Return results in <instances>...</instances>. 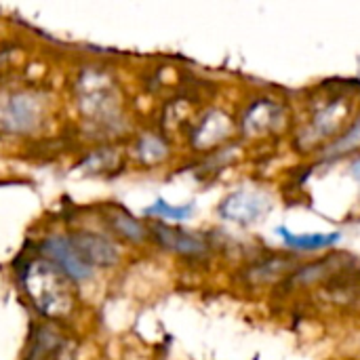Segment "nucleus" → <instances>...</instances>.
<instances>
[{
    "instance_id": "16",
    "label": "nucleus",
    "mask_w": 360,
    "mask_h": 360,
    "mask_svg": "<svg viewBox=\"0 0 360 360\" xmlns=\"http://www.w3.org/2000/svg\"><path fill=\"white\" fill-rule=\"evenodd\" d=\"M228 116H224V114H211V116H207L205 118V122L200 124V129H198V133H196V141H200V137H205L207 133H211L209 135V143H215V141H219L226 133H228V120H226Z\"/></svg>"
},
{
    "instance_id": "6",
    "label": "nucleus",
    "mask_w": 360,
    "mask_h": 360,
    "mask_svg": "<svg viewBox=\"0 0 360 360\" xmlns=\"http://www.w3.org/2000/svg\"><path fill=\"white\" fill-rule=\"evenodd\" d=\"M270 211V198L264 192L238 190L224 198L219 215L234 224H253Z\"/></svg>"
},
{
    "instance_id": "8",
    "label": "nucleus",
    "mask_w": 360,
    "mask_h": 360,
    "mask_svg": "<svg viewBox=\"0 0 360 360\" xmlns=\"http://www.w3.org/2000/svg\"><path fill=\"white\" fill-rule=\"evenodd\" d=\"M105 221L110 226V230L120 238V240H127L131 245H141L148 240L150 236V230L146 228L143 221H139L135 215H131L127 209L122 207H110L108 213H105Z\"/></svg>"
},
{
    "instance_id": "3",
    "label": "nucleus",
    "mask_w": 360,
    "mask_h": 360,
    "mask_svg": "<svg viewBox=\"0 0 360 360\" xmlns=\"http://www.w3.org/2000/svg\"><path fill=\"white\" fill-rule=\"evenodd\" d=\"M78 103L80 112L89 120H110L118 112V101L112 84L99 72H84L78 84Z\"/></svg>"
},
{
    "instance_id": "12",
    "label": "nucleus",
    "mask_w": 360,
    "mask_h": 360,
    "mask_svg": "<svg viewBox=\"0 0 360 360\" xmlns=\"http://www.w3.org/2000/svg\"><path fill=\"white\" fill-rule=\"evenodd\" d=\"M135 152H137V156H139L141 162H146V165H156V162H160V160L167 158L169 148H167V143H165L158 135L148 133V135L139 137Z\"/></svg>"
},
{
    "instance_id": "4",
    "label": "nucleus",
    "mask_w": 360,
    "mask_h": 360,
    "mask_svg": "<svg viewBox=\"0 0 360 360\" xmlns=\"http://www.w3.org/2000/svg\"><path fill=\"white\" fill-rule=\"evenodd\" d=\"M40 253L44 259L57 266L72 283H84L93 276V268L84 264V259L78 255L70 236H63V234L46 236L40 245Z\"/></svg>"
},
{
    "instance_id": "2",
    "label": "nucleus",
    "mask_w": 360,
    "mask_h": 360,
    "mask_svg": "<svg viewBox=\"0 0 360 360\" xmlns=\"http://www.w3.org/2000/svg\"><path fill=\"white\" fill-rule=\"evenodd\" d=\"M46 120V99L30 89H15L0 95V131L30 135Z\"/></svg>"
},
{
    "instance_id": "17",
    "label": "nucleus",
    "mask_w": 360,
    "mask_h": 360,
    "mask_svg": "<svg viewBox=\"0 0 360 360\" xmlns=\"http://www.w3.org/2000/svg\"><path fill=\"white\" fill-rule=\"evenodd\" d=\"M352 175H354V177L360 181V158L354 162V165H352Z\"/></svg>"
},
{
    "instance_id": "14",
    "label": "nucleus",
    "mask_w": 360,
    "mask_h": 360,
    "mask_svg": "<svg viewBox=\"0 0 360 360\" xmlns=\"http://www.w3.org/2000/svg\"><path fill=\"white\" fill-rule=\"evenodd\" d=\"M192 213V205H181V207H173L167 200L158 198L154 205H150L146 209V215H154L158 219H171V221H184L188 219Z\"/></svg>"
},
{
    "instance_id": "10",
    "label": "nucleus",
    "mask_w": 360,
    "mask_h": 360,
    "mask_svg": "<svg viewBox=\"0 0 360 360\" xmlns=\"http://www.w3.org/2000/svg\"><path fill=\"white\" fill-rule=\"evenodd\" d=\"M278 120V108L268 103V101H262V103H255L247 118H245V129L247 133L251 135H257V133H264L266 129H272Z\"/></svg>"
},
{
    "instance_id": "15",
    "label": "nucleus",
    "mask_w": 360,
    "mask_h": 360,
    "mask_svg": "<svg viewBox=\"0 0 360 360\" xmlns=\"http://www.w3.org/2000/svg\"><path fill=\"white\" fill-rule=\"evenodd\" d=\"M360 148V116L359 120L338 139V141H333L329 148H327V156H331V158H335V156H344V154H348V152H352V150H359Z\"/></svg>"
},
{
    "instance_id": "7",
    "label": "nucleus",
    "mask_w": 360,
    "mask_h": 360,
    "mask_svg": "<svg viewBox=\"0 0 360 360\" xmlns=\"http://www.w3.org/2000/svg\"><path fill=\"white\" fill-rule=\"evenodd\" d=\"M150 230H152L154 238L165 249H169V251H173L177 255L196 257V255L207 253V240L202 236L194 234V232L175 228V226H167V224H154Z\"/></svg>"
},
{
    "instance_id": "1",
    "label": "nucleus",
    "mask_w": 360,
    "mask_h": 360,
    "mask_svg": "<svg viewBox=\"0 0 360 360\" xmlns=\"http://www.w3.org/2000/svg\"><path fill=\"white\" fill-rule=\"evenodd\" d=\"M21 285L32 306L49 321L68 319L76 306L72 281L44 257H38L23 268Z\"/></svg>"
},
{
    "instance_id": "13",
    "label": "nucleus",
    "mask_w": 360,
    "mask_h": 360,
    "mask_svg": "<svg viewBox=\"0 0 360 360\" xmlns=\"http://www.w3.org/2000/svg\"><path fill=\"white\" fill-rule=\"evenodd\" d=\"M287 270H291V259L274 257V259H268V262L259 264L257 268H253L249 272V276H251L253 283H266V281H272V278L281 276Z\"/></svg>"
},
{
    "instance_id": "9",
    "label": "nucleus",
    "mask_w": 360,
    "mask_h": 360,
    "mask_svg": "<svg viewBox=\"0 0 360 360\" xmlns=\"http://www.w3.org/2000/svg\"><path fill=\"white\" fill-rule=\"evenodd\" d=\"M276 234L283 238L287 247L300 249V251H314V249H327L340 243L342 234L340 232H310V234H295L289 228L281 226Z\"/></svg>"
},
{
    "instance_id": "11",
    "label": "nucleus",
    "mask_w": 360,
    "mask_h": 360,
    "mask_svg": "<svg viewBox=\"0 0 360 360\" xmlns=\"http://www.w3.org/2000/svg\"><path fill=\"white\" fill-rule=\"evenodd\" d=\"M342 114H346V110H342L340 101H333L329 108H325L323 112H319L308 129V133H312V139H321L325 135H329L342 120Z\"/></svg>"
},
{
    "instance_id": "5",
    "label": "nucleus",
    "mask_w": 360,
    "mask_h": 360,
    "mask_svg": "<svg viewBox=\"0 0 360 360\" xmlns=\"http://www.w3.org/2000/svg\"><path fill=\"white\" fill-rule=\"evenodd\" d=\"M70 240L78 255L89 264L93 270L95 268H114L120 262V251L112 238L105 234L93 232V230H76L70 234Z\"/></svg>"
}]
</instances>
